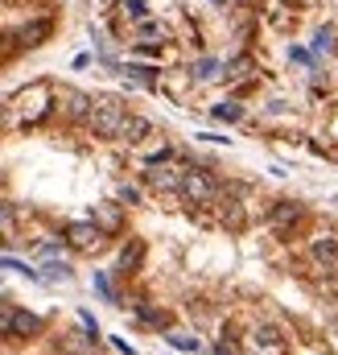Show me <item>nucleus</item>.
Wrapping results in <instances>:
<instances>
[{
  "mask_svg": "<svg viewBox=\"0 0 338 355\" xmlns=\"http://www.w3.org/2000/svg\"><path fill=\"white\" fill-rule=\"evenodd\" d=\"M116 223H120V211H112V207L99 211V227H116Z\"/></svg>",
  "mask_w": 338,
  "mask_h": 355,
  "instance_id": "obj_19",
  "label": "nucleus"
},
{
  "mask_svg": "<svg viewBox=\"0 0 338 355\" xmlns=\"http://www.w3.org/2000/svg\"><path fill=\"white\" fill-rule=\"evenodd\" d=\"M248 352L252 355H285L289 343H285V335L276 327H256L252 335H248Z\"/></svg>",
  "mask_w": 338,
  "mask_h": 355,
  "instance_id": "obj_5",
  "label": "nucleus"
},
{
  "mask_svg": "<svg viewBox=\"0 0 338 355\" xmlns=\"http://www.w3.org/2000/svg\"><path fill=\"white\" fill-rule=\"evenodd\" d=\"M42 33H46V21H37V25H29V29L21 33V42H25V46H37V42H42Z\"/></svg>",
  "mask_w": 338,
  "mask_h": 355,
  "instance_id": "obj_14",
  "label": "nucleus"
},
{
  "mask_svg": "<svg viewBox=\"0 0 338 355\" xmlns=\"http://www.w3.org/2000/svg\"><path fill=\"white\" fill-rule=\"evenodd\" d=\"M128 12H132L136 21H145V0H128Z\"/></svg>",
  "mask_w": 338,
  "mask_h": 355,
  "instance_id": "obj_21",
  "label": "nucleus"
},
{
  "mask_svg": "<svg viewBox=\"0 0 338 355\" xmlns=\"http://www.w3.org/2000/svg\"><path fill=\"white\" fill-rule=\"evenodd\" d=\"M149 132H153V124H149L145 116H128V120H124V128H120V141H128V145H141Z\"/></svg>",
  "mask_w": 338,
  "mask_h": 355,
  "instance_id": "obj_9",
  "label": "nucleus"
},
{
  "mask_svg": "<svg viewBox=\"0 0 338 355\" xmlns=\"http://www.w3.org/2000/svg\"><path fill=\"white\" fill-rule=\"evenodd\" d=\"M215 116H219V120H240L244 112H240L235 103H219V107H215Z\"/></svg>",
  "mask_w": 338,
  "mask_h": 355,
  "instance_id": "obj_16",
  "label": "nucleus"
},
{
  "mask_svg": "<svg viewBox=\"0 0 338 355\" xmlns=\"http://www.w3.org/2000/svg\"><path fill=\"white\" fill-rule=\"evenodd\" d=\"M301 215H305V211H301V202H276V207L268 211V223H272V232H281V236H285V232H293V227L301 223Z\"/></svg>",
  "mask_w": 338,
  "mask_h": 355,
  "instance_id": "obj_6",
  "label": "nucleus"
},
{
  "mask_svg": "<svg viewBox=\"0 0 338 355\" xmlns=\"http://www.w3.org/2000/svg\"><path fill=\"white\" fill-rule=\"evenodd\" d=\"M87 107H91V99H87V95H79V91H75V95H66V112H71L75 120L87 116Z\"/></svg>",
  "mask_w": 338,
  "mask_h": 355,
  "instance_id": "obj_12",
  "label": "nucleus"
},
{
  "mask_svg": "<svg viewBox=\"0 0 338 355\" xmlns=\"http://www.w3.org/2000/svg\"><path fill=\"white\" fill-rule=\"evenodd\" d=\"M206 355H231V352H227V347H211Z\"/></svg>",
  "mask_w": 338,
  "mask_h": 355,
  "instance_id": "obj_23",
  "label": "nucleus"
},
{
  "mask_svg": "<svg viewBox=\"0 0 338 355\" xmlns=\"http://www.w3.org/2000/svg\"><path fill=\"white\" fill-rule=\"evenodd\" d=\"M50 107H54V91L46 83H29V87L17 91V99H12V124L17 128H33V124H42L50 116Z\"/></svg>",
  "mask_w": 338,
  "mask_h": 355,
  "instance_id": "obj_1",
  "label": "nucleus"
},
{
  "mask_svg": "<svg viewBox=\"0 0 338 355\" xmlns=\"http://www.w3.org/2000/svg\"><path fill=\"white\" fill-rule=\"evenodd\" d=\"M128 75L141 79V83H153V67H128Z\"/></svg>",
  "mask_w": 338,
  "mask_h": 355,
  "instance_id": "obj_18",
  "label": "nucleus"
},
{
  "mask_svg": "<svg viewBox=\"0 0 338 355\" xmlns=\"http://www.w3.org/2000/svg\"><path fill=\"white\" fill-rule=\"evenodd\" d=\"M169 343H173L177 352H198V339H194V335H169Z\"/></svg>",
  "mask_w": 338,
  "mask_h": 355,
  "instance_id": "obj_15",
  "label": "nucleus"
},
{
  "mask_svg": "<svg viewBox=\"0 0 338 355\" xmlns=\"http://www.w3.org/2000/svg\"><path fill=\"white\" fill-rule=\"evenodd\" d=\"M124 120H128V112H124V103H120L116 95H99V99H91V107H87V124H91V132L103 137V141H116L120 128H124Z\"/></svg>",
  "mask_w": 338,
  "mask_h": 355,
  "instance_id": "obj_2",
  "label": "nucleus"
},
{
  "mask_svg": "<svg viewBox=\"0 0 338 355\" xmlns=\"http://www.w3.org/2000/svg\"><path fill=\"white\" fill-rule=\"evenodd\" d=\"M37 331H42V318H37V314H29V310H17V314H12V335L33 339Z\"/></svg>",
  "mask_w": 338,
  "mask_h": 355,
  "instance_id": "obj_10",
  "label": "nucleus"
},
{
  "mask_svg": "<svg viewBox=\"0 0 338 355\" xmlns=\"http://www.w3.org/2000/svg\"><path fill=\"white\" fill-rule=\"evenodd\" d=\"M145 178H149V186H157V190H177L181 166H161V162H153V166L145 170Z\"/></svg>",
  "mask_w": 338,
  "mask_h": 355,
  "instance_id": "obj_7",
  "label": "nucleus"
},
{
  "mask_svg": "<svg viewBox=\"0 0 338 355\" xmlns=\"http://www.w3.org/2000/svg\"><path fill=\"white\" fill-rule=\"evenodd\" d=\"M215 71H219V62H211V58H202V62H198V71H194V75H198V79H211V75H215Z\"/></svg>",
  "mask_w": 338,
  "mask_h": 355,
  "instance_id": "obj_17",
  "label": "nucleus"
},
{
  "mask_svg": "<svg viewBox=\"0 0 338 355\" xmlns=\"http://www.w3.org/2000/svg\"><path fill=\"white\" fill-rule=\"evenodd\" d=\"M12 314H17V306L0 302V335H12Z\"/></svg>",
  "mask_w": 338,
  "mask_h": 355,
  "instance_id": "obj_13",
  "label": "nucleus"
},
{
  "mask_svg": "<svg viewBox=\"0 0 338 355\" xmlns=\"http://www.w3.org/2000/svg\"><path fill=\"white\" fill-rule=\"evenodd\" d=\"M177 190H181L190 202H215V198H219V182L206 174V170H181Z\"/></svg>",
  "mask_w": 338,
  "mask_h": 355,
  "instance_id": "obj_3",
  "label": "nucleus"
},
{
  "mask_svg": "<svg viewBox=\"0 0 338 355\" xmlns=\"http://www.w3.org/2000/svg\"><path fill=\"white\" fill-rule=\"evenodd\" d=\"M141 261H145V244H141V240H128L124 252H120V272H136Z\"/></svg>",
  "mask_w": 338,
  "mask_h": 355,
  "instance_id": "obj_11",
  "label": "nucleus"
},
{
  "mask_svg": "<svg viewBox=\"0 0 338 355\" xmlns=\"http://www.w3.org/2000/svg\"><path fill=\"white\" fill-rule=\"evenodd\" d=\"M116 352H120V355H136L132 347H128V343H120V339H116Z\"/></svg>",
  "mask_w": 338,
  "mask_h": 355,
  "instance_id": "obj_22",
  "label": "nucleus"
},
{
  "mask_svg": "<svg viewBox=\"0 0 338 355\" xmlns=\"http://www.w3.org/2000/svg\"><path fill=\"white\" fill-rule=\"evenodd\" d=\"M66 244L79 248V252H99L107 240H103V227L99 223H71L66 227Z\"/></svg>",
  "mask_w": 338,
  "mask_h": 355,
  "instance_id": "obj_4",
  "label": "nucleus"
},
{
  "mask_svg": "<svg viewBox=\"0 0 338 355\" xmlns=\"http://www.w3.org/2000/svg\"><path fill=\"white\" fill-rule=\"evenodd\" d=\"M310 252H314V265H322V268H338V240H335V236H318Z\"/></svg>",
  "mask_w": 338,
  "mask_h": 355,
  "instance_id": "obj_8",
  "label": "nucleus"
},
{
  "mask_svg": "<svg viewBox=\"0 0 338 355\" xmlns=\"http://www.w3.org/2000/svg\"><path fill=\"white\" fill-rule=\"evenodd\" d=\"M95 289H99V293L112 302V285H107V277H103V272H95Z\"/></svg>",
  "mask_w": 338,
  "mask_h": 355,
  "instance_id": "obj_20",
  "label": "nucleus"
},
{
  "mask_svg": "<svg viewBox=\"0 0 338 355\" xmlns=\"http://www.w3.org/2000/svg\"><path fill=\"white\" fill-rule=\"evenodd\" d=\"M335 339H338V327H335Z\"/></svg>",
  "mask_w": 338,
  "mask_h": 355,
  "instance_id": "obj_24",
  "label": "nucleus"
}]
</instances>
